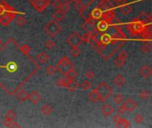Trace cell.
I'll return each mask as SVG.
<instances>
[{
    "instance_id": "f35d334b",
    "label": "cell",
    "mask_w": 152,
    "mask_h": 128,
    "mask_svg": "<svg viewBox=\"0 0 152 128\" xmlns=\"http://www.w3.org/2000/svg\"><path fill=\"white\" fill-rule=\"evenodd\" d=\"M134 121L137 124H142L144 122V117L142 114H137L134 117Z\"/></svg>"
},
{
    "instance_id": "d4e9b609",
    "label": "cell",
    "mask_w": 152,
    "mask_h": 128,
    "mask_svg": "<svg viewBox=\"0 0 152 128\" xmlns=\"http://www.w3.org/2000/svg\"><path fill=\"white\" fill-rule=\"evenodd\" d=\"M3 122H4V125L6 127H21V125H19L16 121H14V119L10 120V119L5 118V120Z\"/></svg>"
},
{
    "instance_id": "4316f807",
    "label": "cell",
    "mask_w": 152,
    "mask_h": 128,
    "mask_svg": "<svg viewBox=\"0 0 152 128\" xmlns=\"http://www.w3.org/2000/svg\"><path fill=\"white\" fill-rule=\"evenodd\" d=\"M5 118L10 119V120H14L16 118V113L13 110H9L5 114Z\"/></svg>"
},
{
    "instance_id": "83f0119b",
    "label": "cell",
    "mask_w": 152,
    "mask_h": 128,
    "mask_svg": "<svg viewBox=\"0 0 152 128\" xmlns=\"http://www.w3.org/2000/svg\"><path fill=\"white\" fill-rule=\"evenodd\" d=\"M57 72V67L54 65H49L46 68V73L49 76H53Z\"/></svg>"
},
{
    "instance_id": "e0dca14e",
    "label": "cell",
    "mask_w": 152,
    "mask_h": 128,
    "mask_svg": "<svg viewBox=\"0 0 152 128\" xmlns=\"http://www.w3.org/2000/svg\"><path fill=\"white\" fill-rule=\"evenodd\" d=\"M65 14H66L64 13V12H62L61 9H58V10L55 11V13L53 14V17L55 21L59 22V21H63V19L65 18Z\"/></svg>"
},
{
    "instance_id": "ba28073f",
    "label": "cell",
    "mask_w": 152,
    "mask_h": 128,
    "mask_svg": "<svg viewBox=\"0 0 152 128\" xmlns=\"http://www.w3.org/2000/svg\"><path fill=\"white\" fill-rule=\"evenodd\" d=\"M33 5L37 8V10L38 11H43L48 5V1L47 0H34L32 2Z\"/></svg>"
},
{
    "instance_id": "f6af8a7d",
    "label": "cell",
    "mask_w": 152,
    "mask_h": 128,
    "mask_svg": "<svg viewBox=\"0 0 152 128\" xmlns=\"http://www.w3.org/2000/svg\"><path fill=\"white\" fill-rule=\"evenodd\" d=\"M121 118H122V117H121V115H120V114L115 115V116H114V118H113V122H114V124L116 125V124H118V123L120 121Z\"/></svg>"
},
{
    "instance_id": "b9f144b4",
    "label": "cell",
    "mask_w": 152,
    "mask_h": 128,
    "mask_svg": "<svg viewBox=\"0 0 152 128\" xmlns=\"http://www.w3.org/2000/svg\"><path fill=\"white\" fill-rule=\"evenodd\" d=\"M85 76H86V78H87V79H92L93 77H95V74H94V72L92 71H88L86 72Z\"/></svg>"
},
{
    "instance_id": "7c38bea8",
    "label": "cell",
    "mask_w": 152,
    "mask_h": 128,
    "mask_svg": "<svg viewBox=\"0 0 152 128\" xmlns=\"http://www.w3.org/2000/svg\"><path fill=\"white\" fill-rule=\"evenodd\" d=\"M28 100H29L33 104H37L41 100V95L38 94L37 91H33L30 94H29V97Z\"/></svg>"
},
{
    "instance_id": "44dd1931",
    "label": "cell",
    "mask_w": 152,
    "mask_h": 128,
    "mask_svg": "<svg viewBox=\"0 0 152 128\" xmlns=\"http://www.w3.org/2000/svg\"><path fill=\"white\" fill-rule=\"evenodd\" d=\"M40 111L44 116H49L53 112V107L49 105V104H45V105L41 107Z\"/></svg>"
},
{
    "instance_id": "603a6c76",
    "label": "cell",
    "mask_w": 152,
    "mask_h": 128,
    "mask_svg": "<svg viewBox=\"0 0 152 128\" xmlns=\"http://www.w3.org/2000/svg\"><path fill=\"white\" fill-rule=\"evenodd\" d=\"M38 60L39 61V62H41L42 64H45L47 63L49 61V56L45 52H42L38 55Z\"/></svg>"
},
{
    "instance_id": "cb8c5ba5",
    "label": "cell",
    "mask_w": 152,
    "mask_h": 128,
    "mask_svg": "<svg viewBox=\"0 0 152 128\" xmlns=\"http://www.w3.org/2000/svg\"><path fill=\"white\" fill-rule=\"evenodd\" d=\"M116 127H120V128H128L130 127V122L126 118H121L120 121L116 125Z\"/></svg>"
},
{
    "instance_id": "30bf717a",
    "label": "cell",
    "mask_w": 152,
    "mask_h": 128,
    "mask_svg": "<svg viewBox=\"0 0 152 128\" xmlns=\"http://www.w3.org/2000/svg\"><path fill=\"white\" fill-rule=\"evenodd\" d=\"M101 113L105 117H110V116H111L114 113V109L110 104L106 103L101 107Z\"/></svg>"
},
{
    "instance_id": "52a82bcc",
    "label": "cell",
    "mask_w": 152,
    "mask_h": 128,
    "mask_svg": "<svg viewBox=\"0 0 152 128\" xmlns=\"http://www.w3.org/2000/svg\"><path fill=\"white\" fill-rule=\"evenodd\" d=\"M124 103V106L126 110V112H133L137 108H138V104L136 103V101L133 99H128L127 101H125Z\"/></svg>"
},
{
    "instance_id": "ac0fdd59",
    "label": "cell",
    "mask_w": 152,
    "mask_h": 128,
    "mask_svg": "<svg viewBox=\"0 0 152 128\" xmlns=\"http://www.w3.org/2000/svg\"><path fill=\"white\" fill-rule=\"evenodd\" d=\"M8 7L9 5L6 4L5 0H0V20H1L3 16L6 14Z\"/></svg>"
},
{
    "instance_id": "7bdbcfd3",
    "label": "cell",
    "mask_w": 152,
    "mask_h": 128,
    "mask_svg": "<svg viewBox=\"0 0 152 128\" xmlns=\"http://www.w3.org/2000/svg\"><path fill=\"white\" fill-rule=\"evenodd\" d=\"M118 114L120 115H124L126 112V110L124 106V104H119V106L118 108Z\"/></svg>"
},
{
    "instance_id": "60d3db41",
    "label": "cell",
    "mask_w": 152,
    "mask_h": 128,
    "mask_svg": "<svg viewBox=\"0 0 152 128\" xmlns=\"http://www.w3.org/2000/svg\"><path fill=\"white\" fill-rule=\"evenodd\" d=\"M77 71H75V68L71 69V71H69L68 74H67V77H68L69 78H71V79H75V77H77Z\"/></svg>"
},
{
    "instance_id": "9a60e30c",
    "label": "cell",
    "mask_w": 152,
    "mask_h": 128,
    "mask_svg": "<svg viewBox=\"0 0 152 128\" xmlns=\"http://www.w3.org/2000/svg\"><path fill=\"white\" fill-rule=\"evenodd\" d=\"M16 97L21 102H24V101H26L28 100L29 94H28L25 89H21L16 94Z\"/></svg>"
},
{
    "instance_id": "9c48e42d",
    "label": "cell",
    "mask_w": 152,
    "mask_h": 128,
    "mask_svg": "<svg viewBox=\"0 0 152 128\" xmlns=\"http://www.w3.org/2000/svg\"><path fill=\"white\" fill-rule=\"evenodd\" d=\"M110 24L106 21H104V20H101V21H99L96 26H95V30L97 32H104V31H106L109 28Z\"/></svg>"
},
{
    "instance_id": "8d00e7d4",
    "label": "cell",
    "mask_w": 152,
    "mask_h": 128,
    "mask_svg": "<svg viewBox=\"0 0 152 128\" xmlns=\"http://www.w3.org/2000/svg\"><path fill=\"white\" fill-rule=\"evenodd\" d=\"M92 86V83L89 81V79H85L83 82H82V88L84 90H88Z\"/></svg>"
},
{
    "instance_id": "5bb4252c",
    "label": "cell",
    "mask_w": 152,
    "mask_h": 128,
    "mask_svg": "<svg viewBox=\"0 0 152 128\" xmlns=\"http://www.w3.org/2000/svg\"><path fill=\"white\" fill-rule=\"evenodd\" d=\"M79 14L81 15V17L85 19V20H88L91 16V12L89 10V7L87 5H83L79 10Z\"/></svg>"
},
{
    "instance_id": "6da1fadb",
    "label": "cell",
    "mask_w": 152,
    "mask_h": 128,
    "mask_svg": "<svg viewBox=\"0 0 152 128\" xmlns=\"http://www.w3.org/2000/svg\"><path fill=\"white\" fill-rule=\"evenodd\" d=\"M95 89L98 92L100 96V101H106L113 94L112 88L110 87L106 83H101Z\"/></svg>"
},
{
    "instance_id": "3957f363",
    "label": "cell",
    "mask_w": 152,
    "mask_h": 128,
    "mask_svg": "<svg viewBox=\"0 0 152 128\" xmlns=\"http://www.w3.org/2000/svg\"><path fill=\"white\" fill-rule=\"evenodd\" d=\"M62 29V27L60 25L59 22H57L55 21H49L45 27V31L47 33L51 38H56Z\"/></svg>"
},
{
    "instance_id": "8fae6325",
    "label": "cell",
    "mask_w": 152,
    "mask_h": 128,
    "mask_svg": "<svg viewBox=\"0 0 152 128\" xmlns=\"http://www.w3.org/2000/svg\"><path fill=\"white\" fill-rule=\"evenodd\" d=\"M102 14H103V11L99 8L98 6L92 8V10L91 11V18L94 19V20H99L102 18Z\"/></svg>"
},
{
    "instance_id": "8992f818",
    "label": "cell",
    "mask_w": 152,
    "mask_h": 128,
    "mask_svg": "<svg viewBox=\"0 0 152 128\" xmlns=\"http://www.w3.org/2000/svg\"><path fill=\"white\" fill-rule=\"evenodd\" d=\"M95 26H96V20L92 19V18H89L88 20H86V21L83 23V25H82V27H83V29L86 30V33L88 34H92L96 32L95 30Z\"/></svg>"
},
{
    "instance_id": "e575fe53",
    "label": "cell",
    "mask_w": 152,
    "mask_h": 128,
    "mask_svg": "<svg viewBox=\"0 0 152 128\" xmlns=\"http://www.w3.org/2000/svg\"><path fill=\"white\" fill-rule=\"evenodd\" d=\"M17 24L19 25V26H24V25H26V23H27V19L24 17V16H19L18 18H17Z\"/></svg>"
},
{
    "instance_id": "c3c4849f",
    "label": "cell",
    "mask_w": 152,
    "mask_h": 128,
    "mask_svg": "<svg viewBox=\"0 0 152 128\" xmlns=\"http://www.w3.org/2000/svg\"><path fill=\"white\" fill-rule=\"evenodd\" d=\"M116 1H118V2H121V3H124L125 1H126V0H116Z\"/></svg>"
},
{
    "instance_id": "7a4b0ae2",
    "label": "cell",
    "mask_w": 152,
    "mask_h": 128,
    "mask_svg": "<svg viewBox=\"0 0 152 128\" xmlns=\"http://www.w3.org/2000/svg\"><path fill=\"white\" fill-rule=\"evenodd\" d=\"M57 71H59L62 75L67 76V74L74 68V65L68 57L64 56L60 60L59 63L57 64Z\"/></svg>"
},
{
    "instance_id": "d590c367",
    "label": "cell",
    "mask_w": 152,
    "mask_h": 128,
    "mask_svg": "<svg viewBox=\"0 0 152 128\" xmlns=\"http://www.w3.org/2000/svg\"><path fill=\"white\" fill-rule=\"evenodd\" d=\"M55 46H56V44H55V42L53 39H50L48 41H46V43H45V47L47 49H49V50H52L53 48L55 47Z\"/></svg>"
},
{
    "instance_id": "4dcf8cb0",
    "label": "cell",
    "mask_w": 152,
    "mask_h": 128,
    "mask_svg": "<svg viewBox=\"0 0 152 128\" xmlns=\"http://www.w3.org/2000/svg\"><path fill=\"white\" fill-rule=\"evenodd\" d=\"M125 60H124V59H122V58H119V57H118L116 59V61H115V65H116V68H122V67H124L125 65Z\"/></svg>"
},
{
    "instance_id": "f546056e",
    "label": "cell",
    "mask_w": 152,
    "mask_h": 128,
    "mask_svg": "<svg viewBox=\"0 0 152 128\" xmlns=\"http://www.w3.org/2000/svg\"><path fill=\"white\" fill-rule=\"evenodd\" d=\"M113 100H114V102H115L116 104H118V105H119V104H122V103L124 102V101H125L124 96H123L122 94H120L114 95Z\"/></svg>"
},
{
    "instance_id": "836d02e7",
    "label": "cell",
    "mask_w": 152,
    "mask_h": 128,
    "mask_svg": "<svg viewBox=\"0 0 152 128\" xmlns=\"http://www.w3.org/2000/svg\"><path fill=\"white\" fill-rule=\"evenodd\" d=\"M140 97H141V99H142L144 101H147L150 97V92L149 91H147V90H142L141 92V94H140Z\"/></svg>"
},
{
    "instance_id": "7402d4cb",
    "label": "cell",
    "mask_w": 152,
    "mask_h": 128,
    "mask_svg": "<svg viewBox=\"0 0 152 128\" xmlns=\"http://www.w3.org/2000/svg\"><path fill=\"white\" fill-rule=\"evenodd\" d=\"M132 10H133V7L129 4H121L120 5V11L125 15L129 14L132 12Z\"/></svg>"
},
{
    "instance_id": "ab89813d",
    "label": "cell",
    "mask_w": 152,
    "mask_h": 128,
    "mask_svg": "<svg viewBox=\"0 0 152 128\" xmlns=\"http://www.w3.org/2000/svg\"><path fill=\"white\" fill-rule=\"evenodd\" d=\"M62 2L61 1V0H54V1L53 2V6L56 10L60 9L61 6H62Z\"/></svg>"
},
{
    "instance_id": "277c9868",
    "label": "cell",
    "mask_w": 152,
    "mask_h": 128,
    "mask_svg": "<svg viewBox=\"0 0 152 128\" xmlns=\"http://www.w3.org/2000/svg\"><path fill=\"white\" fill-rule=\"evenodd\" d=\"M16 12L13 7H8L6 14L3 16V18L0 20V22L3 26H8L10 24V22L14 20V18L15 17Z\"/></svg>"
},
{
    "instance_id": "ee69618b",
    "label": "cell",
    "mask_w": 152,
    "mask_h": 128,
    "mask_svg": "<svg viewBox=\"0 0 152 128\" xmlns=\"http://www.w3.org/2000/svg\"><path fill=\"white\" fill-rule=\"evenodd\" d=\"M118 57L122 58V59H124V60H126L127 57H128V53H126V51H120L118 53Z\"/></svg>"
},
{
    "instance_id": "5b68a950",
    "label": "cell",
    "mask_w": 152,
    "mask_h": 128,
    "mask_svg": "<svg viewBox=\"0 0 152 128\" xmlns=\"http://www.w3.org/2000/svg\"><path fill=\"white\" fill-rule=\"evenodd\" d=\"M66 42L71 46V47H78V46L82 44L81 36L77 32H73L66 39Z\"/></svg>"
},
{
    "instance_id": "4fadbf2b",
    "label": "cell",
    "mask_w": 152,
    "mask_h": 128,
    "mask_svg": "<svg viewBox=\"0 0 152 128\" xmlns=\"http://www.w3.org/2000/svg\"><path fill=\"white\" fill-rule=\"evenodd\" d=\"M140 73L144 78H149L152 75V69L149 65H143L141 69H140Z\"/></svg>"
},
{
    "instance_id": "484cf974",
    "label": "cell",
    "mask_w": 152,
    "mask_h": 128,
    "mask_svg": "<svg viewBox=\"0 0 152 128\" xmlns=\"http://www.w3.org/2000/svg\"><path fill=\"white\" fill-rule=\"evenodd\" d=\"M67 88L68 89L69 92H74L77 90L78 88V84L75 81V79L71 80V82L68 84V86H67Z\"/></svg>"
},
{
    "instance_id": "ffe728a7",
    "label": "cell",
    "mask_w": 152,
    "mask_h": 128,
    "mask_svg": "<svg viewBox=\"0 0 152 128\" xmlns=\"http://www.w3.org/2000/svg\"><path fill=\"white\" fill-rule=\"evenodd\" d=\"M88 97H89L90 101H92V102H98V101H100V96H99V94H98V92L96 91V89L92 90L90 92Z\"/></svg>"
},
{
    "instance_id": "1f68e13d",
    "label": "cell",
    "mask_w": 152,
    "mask_h": 128,
    "mask_svg": "<svg viewBox=\"0 0 152 128\" xmlns=\"http://www.w3.org/2000/svg\"><path fill=\"white\" fill-rule=\"evenodd\" d=\"M71 54L73 58H77L81 54V51L78 47H71Z\"/></svg>"
},
{
    "instance_id": "7dc6e473",
    "label": "cell",
    "mask_w": 152,
    "mask_h": 128,
    "mask_svg": "<svg viewBox=\"0 0 152 128\" xmlns=\"http://www.w3.org/2000/svg\"><path fill=\"white\" fill-rule=\"evenodd\" d=\"M2 44H3V41L0 38V50H1V47H2Z\"/></svg>"
},
{
    "instance_id": "bcb514c9",
    "label": "cell",
    "mask_w": 152,
    "mask_h": 128,
    "mask_svg": "<svg viewBox=\"0 0 152 128\" xmlns=\"http://www.w3.org/2000/svg\"><path fill=\"white\" fill-rule=\"evenodd\" d=\"M64 1H65L66 3L71 4V3H74V1H75V0H64Z\"/></svg>"
},
{
    "instance_id": "2e32d148",
    "label": "cell",
    "mask_w": 152,
    "mask_h": 128,
    "mask_svg": "<svg viewBox=\"0 0 152 128\" xmlns=\"http://www.w3.org/2000/svg\"><path fill=\"white\" fill-rule=\"evenodd\" d=\"M125 82H126V78L120 74L116 76L114 78V84L118 87H122L125 84Z\"/></svg>"
},
{
    "instance_id": "74e56055",
    "label": "cell",
    "mask_w": 152,
    "mask_h": 128,
    "mask_svg": "<svg viewBox=\"0 0 152 128\" xmlns=\"http://www.w3.org/2000/svg\"><path fill=\"white\" fill-rule=\"evenodd\" d=\"M62 12H64V13H68V12L71 11V4H68V3H62L61 8H60Z\"/></svg>"
},
{
    "instance_id": "f1b7e54d",
    "label": "cell",
    "mask_w": 152,
    "mask_h": 128,
    "mask_svg": "<svg viewBox=\"0 0 152 128\" xmlns=\"http://www.w3.org/2000/svg\"><path fill=\"white\" fill-rule=\"evenodd\" d=\"M20 50L21 51V53L24 55H28L29 53V52L31 51V48H30V46L28 45V44H23V45L20 46Z\"/></svg>"
},
{
    "instance_id": "d6a6232c",
    "label": "cell",
    "mask_w": 152,
    "mask_h": 128,
    "mask_svg": "<svg viewBox=\"0 0 152 128\" xmlns=\"http://www.w3.org/2000/svg\"><path fill=\"white\" fill-rule=\"evenodd\" d=\"M142 52L143 53H149V52H150V50H151V44L149 43V42H148V43H145L142 46Z\"/></svg>"
},
{
    "instance_id": "d6986e66",
    "label": "cell",
    "mask_w": 152,
    "mask_h": 128,
    "mask_svg": "<svg viewBox=\"0 0 152 128\" xmlns=\"http://www.w3.org/2000/svg\"><path fill=\"white\" fill-rule=\"evenodd\" d=\"M101 45L108 46L110 44H111V36L109 34H103L101 37Z\"/></svg>"
}]
</instances>
